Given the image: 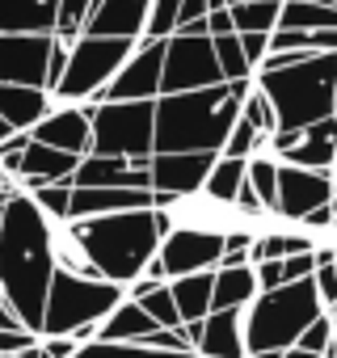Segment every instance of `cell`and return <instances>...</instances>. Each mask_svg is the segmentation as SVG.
<instances>
[{
  "instance_id": "1",
  "label": "cell",
  "mask_w": 337,
  "mask_h": 358,
  "mask_svg": "<svg viewBox=\"0 0 337 358\" xmlns=\"http://www.w3.org/2000/svg\"><path fill=\"white\" fill-rule=\"evenodd\" d=\"M51 220L34 207V199L9 194L0 207V295L9 299L22 329H43L47 287H51Z\"/></svg>"
},
{
  "instance_id": "2",
  "label": "cell",
  "mask_w": 337,
  "mask_h": 358,
  "mask_svg": "<svg viewBox=\"0 0 337 358\" xmlns=\"http://www.w3.org/2000/svg\"><path fill=\"white\" fill-rule=\"evenodd\" d=\"M173 228L164 211H122V215H97V220H72V232L89 257V266L97 270V278L114 282V287H131L135 278H143V266L156 257L164 232Z\"/></svg>"
},
{
  "instance_id": "3",
  "label": "cell",
  "mask_w": 337,
  "mask_h": 358,
  "mask_svg": "<svg viewBox=\"0 0 337 358\" xmlns=\"http://www.w3.org/2000/svg\"><path fill=\"white\" fill-rule=\"evenodd\" d=\"M241 118V101L228 80L194 93H164L156 97V131L152 152H215Z\"/></svg>"
},
{
  "instance_id": "4",
  "label": "cell",
  "mask_w": 337,
  "mask_h": 358,
  "mask_svg": "<svg viewBox=\"0 0 337 358\" xmlns=\"http://www.w3.org/2000/svg\"><path fill=\"white\" fill-rule=\"evenodd\" d=\"M253 85L274 106L278 131H303L320 118H333V85H337V55H308L303 64L257 72Z\"/></svg>"
},
{
  "instance_id": "5",
  "label": "cell",
  "mask_w": 337,
  "mask_h": 358,
  "mask_svg": "<svg viewBox=\"0 0 337 358\" xmlns=\"http://www.w3.org/2000/svg\"><path fill=\"white\" fill-rule=\"evenodd\" d=\"M324 316V303L316 295V282L312 274L299 278V282H287L278 291H261L249 308H245V354L257 358V354H282L299 341V333Z\"/></svg>"
},
{
  "instance_id": "6",
  "label": "cell",
  "mask_w": 337,
  "mask_h": 358,
  "mask_svg": "<svg viewBox=\"0 0 337 358\" xmlns=\"http://www.w3.org/2000/svg\"><path fill=\"white\" fill-rule=\"evenodd\" d=\"M127 299L122 287L106 278H80V274H51L47 287V308H43V329L38 337H72L76 345L97 337V324Z\"/></svg>"
},
{
  "instance_id": "7",
  "label": "cell",
  "mask_w": 337,
  "mask_h": 358,
  "mask_svg": "<svg viewBox=\"0 0 337 358\" xmlns=\"http://www.w3.org/2000/svg\"><path fill=\"white\" fill-rule=\"evenodd\" d=\"M135 51L131 38H101V34H80L68 47V64L59 85L51 89L55 106H85L97 101L106 93V85L118 76V68L127 64V55Z\"/></svg>"
},
{
  "instance_id": "8",
  "label": "cell",
  "mask_w": 337,
  "mask_h": 358,
  "mask_svg": "<svg viewBox=\"0 0 337 358\" xmlns=\"http://www.w3.org/2000/svg\"><path fill=\"white\" fill-rule=\"evenodd\" d=\"M89 106V156L148 160L156 131V101H85Z\"/></svg>"
},
{
  "instance_id": "9",
  "label": "cell",
  "mask_w": 337,
  "mask_h": 358,
  "mask_svg": "<svg viewBox=\"0 0 337 358\" xmlns=\"http://www.w3.org/2000/svg\"><path fill=\"white\" fill-rule=\"evenodd\" d=\"M224 85L215 47L207 34H168L164 38V68H160V97L164 93H194Z\"/></svg>"
},
{
  "instance_id": "10",
  "label": "cell",
  "mask_w": 337,
  "mask_h": 358,
  "mask_svg": "<svg viewBox=\"0 0 337 358\" xmlns=\"http://www.w3.org/2000/svg\"><path fill=\"white\" fill-rule=\"evenodd\" d=\"M220 253H224V232L220 228H168L160 249H156V266L173 282V278H186V274L215 270Z\"/></svg>"
},
{
  "instance_id": "11",
  "label": "cell",
  "mask_w": 337,
  "mask_h": 358,
  "mask_svg": "<svg viewBox=\"0 0 337 358\" xmlns=\"http://www.w3.org/2000/svg\"><path fill=\"white\" fill-rule=\"evenodd\" d=\"M160 68H164V38H139L97 101H156L160 97Z\"/></svg>"
},
{
  "instance_id": "12",
  "label": "cell",
  "mask_w": 337,
  "mask_h": 358,
  "mask_svg": "<svg viewBox=\"0 0 337 358\" xmlns=\"http://www.w3.org/2000/svg\"><path fill=\"white\" fill-rule=\"evenodd\" d=\"M211 164H215V152H152L148 177H152V190L156 194L190 199V194L203 190Z\"/></svg>"
},
{
  "instance_id": "13",
  "label": "cell",
  "mask_w": 337,
  "mask_h": 358,
  "mask_svg": "<svg viewBox=\"0 0 337 358\" xmlns=\"http://www.w3.org/2000/svg\"><path fill=\"white\" fill-rule=\"evenodd\" d=\"M333 177L329 173H312V169H295V164H278V203H274V215L282 220H303L320 207L333 203Z\"/></svg>"
},
{
  "instance_id": "14",
  "label": "cell",
  "mask_w": 337,
  "mask_h": 358,
  "mask_svg": "<svg viewBox=\"0 0 337 358\" xmlns=\"http://www.w3.org/2000/svg\"><path fill=\"white\" fill-rule=\"evenodd\" d=\"M51 43V34H0V85L47 89Z\"/></svg>"
},
{
  "instance_id": "15",
  "label": "cell",
  "mask_w": 337,
  "mask_h": 358,
  "mask_svg": "<svg viewBox=\"0 0 337 358\" xmlns=\"http://www.w3.org/2000/svg\"><path fill=\"white\" fill-rule=\"evenodd\" d=\"M148 13H152V0H93V9H89L80 34L139 43L143 30H148Z\"/></svg>"
},
{
  "instance_id": "16",
  "label": "cell",
  "mask_w": 337,
  "mask_h": 358,
  "mask_svg": "<svg viewBox=\"0 0 337 358\" xmlns=\"http://www.w3.org/2000/svg\"><path fill=\"white\" fill-rule=\"evenodd\" d=\"M34 143H47L55 152H68V156H89V139H93V127H89V106H55L34 131H30Z\"/></svg>"
},
{
  "instance_id": "17",
  "label": "cell",
  "mask_w": 337,
  "mask_h": 358,
  "mask_svg": "<svg viewBox=\"0 0 337 358\" xmlns=\"http://www.w3.org/2000/svg\"><path fill=\"white\" fill-rule=\"evenodd\" d=\"M152 160V156H148ZM148 160H122V156H80L72 186H122V190H152Z\"/></svg>"
},
{
  "instance_id": "18",
  "label": "cell",
  "mask_w": 337,
  "mask_h": 358,
  "mask_svg": "<svg viewBox=\"0 0 337 358\" xmlns=\"http://www.w3.org/2000/svg\"><path fill=\"white\" fill-rule=\"evenodd\" d=\"M152 207V190H122V186H72L68 220H97Z\"/></svg>"
},
{
  "instance_id": "19",
  "label": "cell",
  "mask_w": 337,
  "mask_h": 358,
  "mask_svg": "<svg viewBox=\"0 0 337 358\" xmlns=\"http://www.w3.org/2000/svg\"><path fill=\"white\" fill-rule=\"evenodd\" d=\"M278 164H295V169H312V173H333V164H337V114L303 127L295 135V143L278 156Z\"/></svg>"
},
{
  "instance_id": "20",
  "label": "cell",
  "mask_w": 337,
  "mask_h": 358,
  "mask_svg": "<svg viewBox=\"0 0 337 358\" xmlns=\"http://www.w3.org/2000/svg\"><path fill=\"white\" fill-rule=\"evenodd\" d=\"M80 156H68V152H55L47 143H26L22 152V164H17V186L30 194L38 186H55V182H72V173H76Z\"/></svg>"
},
{
  "instance_id": "21",
  "label": "cell",
  "mask_w": 337,
  "mask_h": 358,
  "mask_svg": "<svg viewBox=\"0 0 337 358\" xmlns=\"http://www.w3.org/2000/svg\"><path fill=\"white\" fill-rule=\"evenodd\" d=\"M245 312H207L199 324V358H249L245 354Z\"/></svg>"
},
{
  "instance_id": "22",
  "label": "cell",
  "mask_w": 337,
  "mask_h": 358,
  "mask_svg": "<svg viewBox=\"0 0 337 358\" xmlns=\"http://www.w3.org/2000/svg\"><path fill=\"white\" fill-rule=\"evenodd\" d=\"M55 110V97L34 85H0V118L9 122V131L30 135L47 114Z\"/></svg>"
},
{
  "instance_id": "23",
  "label": "cell",
  "mask_w": 337,
  "mask_h": 358,
  "mask_svg": "<svg viewBox=\"0 0 337 358\" xmlns=\"http://www.w3.org/2000/svg\"><path fill=\"white\" fill-rule=\"evenodd\" d=\"M59 0H0V34H55Z\"/></svg>"
},
{
  "instance_id": "24",
  "label": "cell",
  "mask_w": 337,
  "mask_h": 358,
  "mask_svg": "<svg viewBox=\"0 0 337 358\" xmlns=\"http://www.w3.org/2000/svg\"><path fill=\"white\" fill-rule=\"evenodd\" d=\"M253 299H257V278H253V266H224V270H215L211 312H245Z\"/></svg>"
},
{
  "instance_id": "25",
  "label": "cell",
  "mask_w": 337,
  "mask_h": 358,
  "mask_svg": "<svg viewBox=\"0 0 337 358\" xmlns=\"http://www.w3.org/2000/svg\"><path fill=\"white\" fill-rule=\"evenodd\" d=\"M211 287H215V270L186 274V278L168 282V295H173V308H178L182 324H194V320H203L211 312Z\"/></svg>"
},
{
  "instance_id": "26",
  "label": "cell",
  "mask_w": 337,
  "mask_h": 358,
  "mask_svg": "<svg viewBox=\"0 0 337 358\" xmlns=\"http://www.w3.org/2000/svg\"><path fill=\"white\" fill-rule=\"evenodd\" d=\"M152 329H160V324H156L135 299H122V303L97 324V337H93V341H143Z\"/></svg>"
},
{
  "instance_id": "27",
  "label": "cell",
  "mask_w": 337,
  "mask_h": 358,
  "mask_svg": "<svg viewBox=\"0 0 337 358\" xmlns=\"http://www.w3.org/2000/svg\"><path fill=\"white\" fill-rule=\"evenodd\" d=\"M241 186H245V160L215 156V164H211V173H207V182H203V190H199V194H203L207 203H215V207L232 211V203H236Z\"/></svg>"
},
{
  "instance_id": "28",
  "label": "cell",
  "mask_w": 337,
  "mask_h": 358,
  "mask_svg": "<svg viewBox=\"0 0 337 358\" xmlns=\"http://www.w3.org/2000/svg\"><path fill=\"white\" fill-rule=\"evenodd\" d=\"M127 299H135L160 329H178V324H182V316H178V308H173V295H168V282L135 278V282L127 287Z\"/></svg>"
},
{
  "instance_id": "29",
  "label": "cell",
  "mask_w": 337,
  "mask_h": 358,
  "mask_svg": "<svg viewBox=\"0 0 337 358\" xmlns=\"http://www.w3.org/2000/svg\"><path fill=\"white\" fill-rule=\"evenodd\" d=\"M282 0H245V5H228L232 30L236 34H274Z\"/></svg>"
},
{
  "instance_id": "30",
  "label": "cell",
  "mask_w": 337,
  "mask_h": 358,
  "mask_svg": "<svg viewBox=\"0 0 337 358\" xmlns=\"http://www.w3.org/2000/svg\"><path fill=\"white\" fill-rule=\"evenodd\" d=\"M245 186L257 194L266 215H274V203H278V160L270 152H257V156L245 160Z\"/></svg>"
},
{
  "instance_id": "31",
  "label": "cell",
  "mask_w": 337,
  "mask_h": 358,
  "mask_svg": "<svg viewBox=\"0 0 337 358\" xmlns=\"http://www.w3.org/2000/svg\"><path fill=\"white\" fill-rule=\"evenodd\" d=\"M72 358H199V354L156 350L148 341H85V345H76Z\"/></svg>"
},
{
  "instance_id": "32",
  "label": "cell",
  "mask_w": 337,
  "mask_h": 358,
  "mask_svg": "<svg viewBox=\"0 0 337 358\" xmlns=\"http://www.w3.org/2000/svg\"><path fill=\"white\" fill-rule=\"evenodd\" d=\"M211 47H215V64H220V76H224V80H253V64L245 59L236 34L211 38Z\"/></svg>"
},
{
  "instance_id": "33",
  "label": "cell",
  "mask_w": 337,
  "mask_h": 358,
  "mask_svg": "<svg viewBox=\"0 0 337 358\" xmlns=\"http://www.w3.org/2000/svg\"><path fill=\"white\" fill-rule=\"evenodd\" d=\"M270 148V139L266 135H257L245 118H236V127L228 131V139H224V148H220V156H232V160H249V156H257V152H266Z\"/></svg>"
},
{
  "instance_id": "34",
  "label": "cell",
  "mask_w": 337,
  "mask_h": 358,
  "mask_svg": "<svg viewBox=\"0 0 337 358\" xmlns=\"http://www.w3.org/2000/svg\"><path fill=\"white\" fill-rule=\"evenodd\" d=\"M34 207L51 220V224H64L68 220V207H72V182H55V186H38L30 190Z\"/></svg>"
},
{
  "instance_id": "35",
  "label": "cell",
  "mask_w": 337,
  "mask_h": 358,
  "mask_svg": "<svg viewBox=\"0 0 337 358\" xmlns=\"http://www.w3.org/2000/svg\"><path fill=\"white\" fill-rule=\"evenodd\" d=\"M241 118H245V122H249V127H253L257 135H266V139H270V135L278 131V118H274V106L266 101V93H261L257 85H253V89H249V97L241 101Z\"/></svg>"
},
{
  "instance_id": "36",
  "label": "cell",
  "mask_w": 337,
  "mask_h": 358,
  "mask_svg": "<svg viewBox=\"0 0 337 358\" xmlns=\"http://www.w3.org/2000/svg\"><path fill=\"white\" fill-rule=\"evenodd\" d=\"M178 9H182V0H152L143 38H168V34L178 30Z\"/></svg>"
},
{
  "instance_id": "37",
  "label": "cell",
  "mask_w": 337,
  "mask_h": 358,
  "mask_svg": "<svg viewBox=\"0 0 337 358\" xmlns=\"http://www.w3.org/2000/svg\"><path fill=\"white\" fill-rule=\"evenodd\" d=\"M329 341H333V316L324 312V316H316V320L299 333V341H295V345H299V350H308V354H320V358H324Z\"/></svg>"
},
{
  "instance_id": "38",
  "label": "cell",
  "mask_w": 337,
  "mask_h": 358,
  "mask_svg": "<svg viewBox=\"0 0 337 358\" xmlns=\"http://www.w3.org/2000/svg\"><path fill=\"white\" fill-rule=\"evenodd\" d=\"M253 278H257V295H261V291H278V287H287L282 257H278V262H257V266H253Z\"/></svg>"
},
{
  "instance_id": "39",
  "label": "cell",
  "mask_w": 337,
  "mask_h": 358,
  "mask_svg": "<svg viewBox=\"0 0 337 358\" xmlns=\"http://www.w3.org/2000/svg\"><path fill=\"white\" fill-rule=\"evenodd\" d=\"M236 38H241V51H245V59L253 64V76H257L261 59L270 55V34H236Z\"/></svg>"
},
{
  "instance_id": "40",
  "label": "cell",
  "mask_w": 337,
  "mask_h": 358,
  "mask_svg": "<svg viewBox=\"0 0 337 358\" xmlns=\"http://www.w3.org/2000/svg\"><path fill=\"white\" fill-rule=\"evenodd\" d=\"M38 354L43 358H72L76 354V341L72 337H38Z\"/></svg>"
},
{
  "instance_id": "41",
  "label": "cell",
  "mask_w": 337,
  "mask_h": 358,
  "mask_svg": "<svg viewBox=\"0 0 337 358\" xmlns=\"http://www.w3.org/2000/svg\"><path fill=\"white\" fill-rule=\"evenodd\" d=\"M224 34H236L232 17H228V9H211L207 13V38H224Z\"/></svg>"
},
{
  "instance_id": "42",
  "label": "cell",
  "mask_w": 337,
  "mask_h": 358,
  "mask_svg": "<svg viewBox=\"0 0 337 358\" xmlns=\"http://www.w3.org/2000/svg\"><path fill=\"white\" fill-rule=\"evenodd\" d=\"M0 329H22V320L13 316V308H9L5 295H0ZM26 333H30V329H26Z\"/></svg>"
},
{
  "instance_id": "43",
  "label": "cell",
  "mask_w": 337,
  "mask_h": 358,
  "mask_svg": "<svg viewBox=\"0 0 337 358\" xmlns=\"http://www.w3.org/2000/svg\"><path fill=\"white\" fill-rule=\"evenodd\" d=\"M17 190H22V186L13 182V177H9L5 169H0V194H17Z\"/></svg>"
},
{
  "instance_id": "44",
  "label": "cell",
  "mask_w": 337,
  "mask_h": 358,
  "mask_svg": "<svg viewBox=\"0 0 337 358\" xmlns=\"http://www.w3.org/2000/svg\"><path fill=\"white\" fill-rule=\"evenodd\" d=\"M278 358H320V354H308V350H299V345H291V350H282Z\"/></svg>"
},
{
  "instance_id": "45",
  "label": "cell",
  "mask_w": 337,
  "mask_h": 358,
  "mask_svg": "<svg viewBox=\"0 0 337 358\" xmlns=\"http://www.w3.org/2000/svg\"><path fill=\"white\" fill-rule=\"evenodd\" d=\"M9 135H13V131H9V122H5V118H0V143H5Z\"/></svg>"
},
{
  "instance_id": "46",
  "label": "cell",
  "mask_w": 337,
  "mask_h": 358,
  "mask_svg": "<svg viewBox=\"0 0 337 358\" xmlns=\"http://www.w3.org/2000/svg\"><path fill=\"white\" fill-rule=\"evenodd\" d=\"M299 5H337V0H299Z\"/></svg>"
},
{
  "instance_id": "47",
  "label": "cell",
  "mask_w": 337,
  "mask_h": 358,
  "mask_svg": "<svg viewBox=\"0 0 337 358\" xmlns=\"http://www.w3.org/2000/svg\"><path fill=\"white\" fill-rule=\"evenodd\" d=\"M333 114H337V85H333Z\"/></svg>"
},
{
  "instance_id": "48",
  "label": "cell",
  "mask_w": 337,
  "mask_h": 358,
  "mask_svg": "<svg viewBox=\"0 0 337 358\" xmlns=\"http://www.w3.org/2000/svg\"><path fill=\"white\" fill-rule=\"evenodd\" d=\"M329 177H333V186H337V164H333V173H329Z\"/></svg>"
},
{
  "instance_id": "49",
  "label": "cell",
  "mask_w": 337,
  "mask_h": 358,
  "mask_svg": "<svg viewBox=\"0 0 337 358\" xmlns=\"http://www.w3.org/2000/svg\"><path fill=\"white\" fill-rule=\"evenodd\" d=\"M329 316H333V329H337V308H333V312H329Z\"/></svg>"
},
{
  "instance_id": "50",
  "label": "cell",
  "mask_w": 337,
  "mask_h": 358,
  "mask_svg": "<svg viewBox=\"0 0 337 358\" xmlns=\"http://www.w3.org/2000/svg\"><path fill=\"white\" fill-rule=\"evenodd\" d=\"M224 5H245V0H224Z\"/></svg>"
},
{
  "instance_id": "51",
  "label": "cell",
  "mask_w": 337,
  "mask_h": 358,
  "mask_svg": "<svg viewBox=\"0 0 337 358\" xmlns=\"http://www.w3.org/2000/svg\"><path fill=\"white\" fill-rule=\"evenodd\" d=\"M333 232H337V211H333Z\"/></svg>"
},
{
  "instance_id": "52",
  "label": "cell",
  "mask_w": 337,
  "mask_h": 358,
  "mask_svg": "<svg viewBox=\"0 0 337 358\" xmlns=\"http://www.w3.org/2000/svg\"><path fill=\"white\" fill-rule=\"evenodd\" d=\"M333 270H337V262H333Z\"/></svg>"
}]
</instances>
